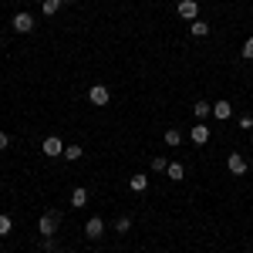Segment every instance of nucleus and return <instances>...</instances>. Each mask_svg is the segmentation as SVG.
I'll return each instance as SVG.
<instances>
[{
    "instance_id": "nucleus-1",
    "label": "nucleus",
    "mask_w": 253,
    "mask_h": 253,
    "mask_svg": "<svg viewBox=\"0 0 253 253\" xmlns=\"http://www.w3.org/2000/svg\"><path fill=\"white\" fill-rule=\"evenodd\" d=\"M58 223H61V210H47V213L38 219V233L41 236H54L58 233Z\"/></svg>"
},
{
    "instance_id": "nucleus-2",
    "label": "nucleus",
    "mask_w": 253,
    "mask_h": 253,
    "mask_svg": "<svg viewBox=\"0 0 253 253\" xmlns=\"http://www.w3.org/2000/svg\"><path fill=\"white\" fill-rule=\"evenodd\" d=\"M10 24H14V31H17V34H31L38 20H34V14H27V10H20V14H14V20H10Z\"/></svg>"
},
{
    "instance_id": "nucleus-3",
    "label": "nucleus",
    "mask_w": 253,
    "mask_h": 253,
    "mask_svg": "<svg viewBox=\"0 0 253 253\" xmlns=\"http://www.w3.org/2000/svg\"><path fill=\"white\" fill-rule=\"evenodd\" d=\"M108 88H105V84H91V91H88V101H91V105H95V108H105V105H108Z\"/></svg>"
},
{
    "instance_id": "nucleus-4",
    "label": "nucleus",
    "mask_w": 253,
    "mask_h": 253,
    "mask_svg": "<svg viewBox=\"0 0 253 253\" xmlns=\"http://www.w3.org/2000/svg\"><path fill=\"white\" fill-rule=\"evenodd\" d=\"M179 17H186V20H199V3L196 0H179Z\"/></svg>"
},
{
    "instance_id": "nucleus-5",
    "label": "nucleus",
    "mask_w": 253,
    "mask_h": 253,
    "mask_svg": "<svg viewBox=\"0 0 253 253\" xmlns=\"http://www.w3.org/2000/svg\"><path fill=\"white\" fill-rule=\"evenodd\" d=\"M101 233H105V219H101V216H91V219L84 223V236H91V240H101Z\"/></svg>"
},
{
    "instance_id": "nucleus-6",
    "label": "nucleus",
    "mask_w": 253,
    "mask_h": 253,
    "mask_svg": "<svg viewBox=\"0 0 253 253\" xmlns=\"http://www.w3.org/2000/svg\"><path fill=\"white\" fill-rule=\"evenodd\" d=\"M41 149H44V156H64V142H61L58 135H47Z\"/></svg>"
},
{
    "instance_id": "nucleus-7",
    "label": "nucleus",
    "mask_w": 253,
    "mask_h": 253,
    "mask_svg": "<svg viewBox=\"0 0 253 253\" xmlns=\"http://www.w3.org/2000/svg\"><path fill=\"white\" fill-rule=\"evenodd\" d=\"M226 169H230L233 175H243V172H247V159L240 156V152H233V156H226Z\"/></svg>"
},
{
    "instance_id": "nucleus-8",
    "label": "nucleus",
    "mask_w": 253,
    "mask_h": 253,
    "mask_svg": "<svg viewBox=\"0 0 253 253\" xmlns=\"http://www.w3.org/2000/svg\"><path fill=\"white\" fill-rule=\"evenodd\" d=\"M189 138H193L196 145H206V142H210V128H206L203 122H196V128H189Z\"/></svg>"
},
{
    "instance_id": "nucleus-9",
    "label": "nucleus",
    "mask_w": 253,
    "mask_h": 253,
    "mask_svg": "<svg viewBox=\"0 0 253 253\" xmlns=\"http://www.w3.org/2000/svg\"><path fill=\"white\" fill-rule=\"evenodd\" d=\"M230 115H233V105H230V101H216V105H213V118L226 122Z\"/></svg>"
},
{
    "instance_id": "nucleus-10",
    "label": "nucleus",
    "mask_w": 253,
    "mask_h": 253,
    "mask_svg": "<svg viewBox=\"0 0 253 253\" xmlns=\"http://www.w3.org/2000/svg\"><path fill=\"white\" fill-rule=\"evenodd\" d=\"M166 172H169L172 182H182V179H186V166H182V162H169V166H166Z\"/></svg>"
},
{
    "instance_id": "nucleus-11",
    "label": "nucleus",
    "mask_w": 253,
    "mask_h": 253,
    "mask_svg": "<svg viewBox=\"0 0 253 253\" xmlns=\"http://www.w3.org/2000/svg\"><path fill=\"white\" fill-rule=\"evenodd\" d=\"M128 189H132V193H145V189H149V179H145L142 172H135L132 179H128Z\"/></svg>"
},
{
    "instance_id": "nucleus-12",
    "label": "nucleus",
    "mask_w": 253,
    "mask_h": 253,
    "mask_svg": "<svg viewBox=\"0 0 253 253\" xmlns=\"http://www.w3.org/2000/svg\"><path fill=\"white\" fill-rule=\"evenodd\" d=\"M193 115L203 122L206 115H213V105H210V101H193Z\"/></svg>"
},
{
    "instance_id": "nucleus-13",
    "label": "nucleus",
    "mask_w": 253,
    "mask_h": 253,
    "mask_svg": "<svg viewBox=\"0 0 253 253\" xmlns=\"http://www.w3.org/2000/svg\"><path fill=\"white\" fill-rule=\"evenodd\" d=\"M71 206H88V189H84V186H78V189H75V193H71Z\"/></svg>"
},
{
    "instance_id": "nucleus-14",
    "label": "nucleus",
    "mask_w": 253,
    "mask_h": 253,
    "mask_svg": "<svg viewBox=\"0 0 253 253\" xmlns=\"http://www.w3.org/2000/svg\"><path fill=\"white\" fill-rule=\"evenodd\" d=\"M189 31H193V38H206V34H210V24H206V20H193Z\"/></svg>"
},
{
    "instance_id": "nucleus-15",
    "label": "nucleus",
    "mask_w": 253,
    "mask_h": 253,
    "mask_svg": "<svg viewBox=\"0 0 253 253\" xmlns=\"http://www.w3.org/2000/svg\"><path fill=\"white\" fill-rule=\"evenodd\" d=\"M41 10H44V17H54V14L61 10V0H44V7H41Z\"/></svg>"
},
{
    "instance_id": "nucleus-16",
    "label": "nucleus",
    "mask_w": 253,
    "mask_h": 253,
    "mask_svg": "<svg viewBox=\"0 0 253 253\" xmlns=\"http://www.w3.org/2000/svg\"><path fill=\"white\" fill-rule=\"evenodd\" d=\"M162 138H166V145H172V149H175V145L182 142V132H175V128H166V135H162Z\"/></svg>"
},
{
    "instance_id": "nucleus-17",
    "label": "nucleus",
    "mask_w": 253,
    "mask_h": 253,
    "mask_svg": "<svg viewBox=\"0 0 253 253\" xmlns=\"http://www.w3.org/2000/svg\"><path fill=\"white\" fill-rule=\"evenodd\" d=\"M64 159H68V162H78L81 159V145H64Z\"/></svg>"
},
{
    "instance_id": "nucleus-18",
    "label": "nucleus",
    "mask_w": 253,
    "mask_h": 253,
    "mask_svg": "<svg viewBox=\"0 0 253 253\" xmlns=\"http://www.w3.org/2000/svg\"><path fill=\"white\" fill-rule=\"evenodd\" d=\"M115 230H118V233H128V230H132V216H118Z\"/></svg>"
},
{
    "instance_id": "nucleus-19",
    "label": "nucleus",
    "mask_w": 253,
    "mask_h": 253,
    "mask_svg": "<svg viewBox=\"0 0 253 253\" xmlns=\"http://www.w3.org/2000/svg\"><path fill=\"white\" fill-rule=\"evenodd\" d=\"M240 54H243L247 61H253V38H247V41H243V47H240Z\"/></svg>"
},
{
    "instance_id": "nucleus-20",
    "label": "nucleus",
    "mask_w": 253,
    "mask_h": 253,
    "mask_svg": "<svg viewBox=\"0 0 253 253\" xmlns=\"http://www.w3.org/2000/svg\"><path fill=\"white\" fill-rule=\"evenodd\" d=\"M7 233H10V216L0 213V236H7Z\"/></svg>"
},
{
    "instance_id": "nucleus-21",
    "label": "nucleus",
    "mask_w": 253,
    "mask_h": 253,
    "mask_svg": "<svg viewBox=\"0 0 253 253\" xmlns=\"http://www.w3.org/2000/svg\"><path fill=\"white\" fill-rule=\"evenodd\" d=\"M166 166H169V162H166L162 156H156V159H152V169H156V172H166Z\"/></svg>"
},
{
    "instance_id": "nucleus-22",
    "label": "nucleus",
    "mask_w": 253,
    "mask_h": 253,
    "mask_svg": "<svg viewBox=\"0 0 253 253\" xmlns=\"http://www.w3.org/2000/svg\"><path fill=\"white\" fill-rule=\"evenodd\" d=\"M240 128H250V132H253V115H243V118H240Z\"/></svg>"
},
{
    "instance_id": "nucleus-23",
    "label": "nucleus",
    "mask_w": 253,
    "mask_h": 253,
    "mask_svg": "<svg viewBox=\"0 0 253 253\" xmlns=\"http://www.w3.org/2000/svg\"><path fill=\"white\" fill-rule=\"evenodd\" d=\"M3 149H10V135H7V132H0V152H3Z\"/></svg>"
},
{
    "instance_id": "nucleus-24",
    "label": "nucleus",
    "mask_w": 253,
    "mask_h": 253,
    "mask_svg": "<svg viewBox=\"0 0 253 253\" xmlns=\"http://www.w3.org/2000/svg\"><path fill=\"white\" fill-rule=\"evenodd\" d=\"M61 3H71V0H61Z\"/></svg>"
}]
</instances>
